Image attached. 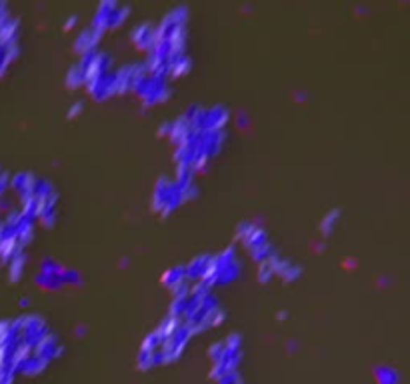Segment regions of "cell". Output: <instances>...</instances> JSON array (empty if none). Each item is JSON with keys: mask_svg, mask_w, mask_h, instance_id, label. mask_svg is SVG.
<instances>
[{"mask_svg": "<svg viewBox=\"0 0 410 384\" xmlns=\"http://www.w3.org/2000/svg\"><path fill=\"white\" fill-rule=\"evenodd\" d=\"M185 200V188H183V185L178 180L160 178L159 185L154 188V211L168 214V212L174 211Z\"/></svg>", "mask_w": 410, "mask_h": 384, "instance_id": "cell-1", "label": "cell"}, {"mask_svg": "<svg viewBox=\"0 0 410 384\" xmlns=\"http://www.w3.org/2000/svg\"><path fill=\"white\" fill-rule=\"evenodd\" d=\"M133 91L143 98L145 105H157L160 100H164L168 96V82L162 74H152V72H146L145 77H140V80L134 84Z\"/></svg>", "mask_w": 410, "mask_h": 384, "instance_id": "cell-2", "label": "cell"}, {"mask_svg": "<svg viewBox=\"0 0 410 384\" xmlns=\"http://www.w3.org/2000/svg\"><path fill=\"white\" fill-rule=\"evenodd\" d=\"M128 11H131L128 6H119L117 2H102V4L98 6V11H96L93 27L100 28V30L119 27L120 22L126 18Z\"/></svg>", "mask_w": 410, "mask_h": 384, "instance_id": "cell-3", "label": "cell"}, {"mask_svg": "<svg viewBox=\"0 0 410 384\" xmlns=\"http://www.w3.org/2000/svg\"><path fill=\"white\" fill-rule=\"evenodd\" d=\"M133 42L138 48L152 51L154 44L159 42V27H154L152 22H143V25H138L133 32Z\"/></svg>", "mask_w": 410, "mask_h": 384, "instance_id": "cell-4", "label": "cell"}, {"mask_svg": "<svg viewBox=\"0 0 410 384\" xmlns=\"http://www.w3.org/2000/svg\"><path fill=\"white\" fill-rule=\"evenodd\" d=\"M100 34H102V30H100V28H96V27L84 28V30L79 34L77 42H74V46H77L82 54L91 53V51L96 48V42H98V39H100Z\"/></svg>", "mask_w": 410, "mask_h": 384, "instance_id": "cell-5", "label": "cell"}, {"mask_svg": "<svg viewBox=\"0 0 410 384\" xmlns=\"http://www.w3.org/2000/svg\"><path fill=\"white\" fill-rule=\"evenodd\" d=\"M272 266H275V272L280 274L284 280H294L300 277V272H303V268L298 265H294L291 260H282V258H278L275 256L272 258Z\"/></svg>", "mask_w": 410, "mask_h": 384, "instance_id": "cell-6", "label": "cell"}, {"mask_svg": "<svg viewBox=\"0 0 410 384\" xmlns=\"http://www.w3.org/2000/svg\"><path fill=\"white\" fill-rule=\"evenodd\" d=\"M164 284L166 286H171V289H176L178 284H183L185 280H188V277H186V266L180 265V266H174V268H168L166 272H164Z\"/></svg>", "mask_w": 410, "mask_h": 384, "instance_id": "cell-7", "label": "cell"}, {"mask_svg": "<svg viewBox=\"0 0 410 384\" xmlns=\"http://www.w3.org/2000/svg\"><path fill=\"white\" fill-rule=\"evenodd\" d=\"M68 86H80V84H86V68L82 67V62L70 67L67 74Z\"/></svg>", "mask_w": 410, "mask_h": 384, "instance_id": "cell-8", "label": "cell"}, {"mask_svg": "<svg viewBox=\"0 0 410 384\" xmlns=\"http://www.w3.org/2000/svg\"><path fill=\"white\" fill-rule=\"evenodd\" d=\"M338 216L340 212L338 211H331L324 218H322V225H320V232L322 234H331L332 230L336 228V223H338Z\"/></svg>", "mask_w": 410, "mask_h": 384, "instance_id": "cell-9", "label": "cell"}, {"mask_svg": "<svg viewBox=\"0 0 410 384\" xmlns=\"http://www.w3.org/2000/svg\"><path fill=\"white\" fill-rule=\"evenodd\" d=\"M277 272H275V266H272V260H266V263H260V268H258V280L260 282H268L272 279Z\"/></svg>", "mask_w": 410, "mask_h": 384, "instance_id": "cell-10", "label": "cell"}, {"mask_svg": "<svg viewBox=\"0 0 410 384\" xmlns=\"http://www.w3.org/2000/svg\"><path fill=\"white\" fill-rule=\"evenodd\" d=\"M218 384H242V380H240V376L237 372H228L225 376H220Z\"/></svg>", "mask_w": 410, "mask_h": 384, "instance_id": "cell-11", "label": "cell"}, {"mask_svg": "<svg viewBox=\"0 0 410 384\" xmlns=\"http://www.w3.org/2000/svg\"><path fill=\"white\" fill-rule=\"evenodd\" d=\"M80 110H82V100H79V102H74V105L70 106V117L80 114Z\"/></svg>", "mask_w": 410, "mask_h": 384, "instance_id": "cell-12", "label": "cell"}, {"mask_svg": "<svg viewBox=\"0 0 410 384\" xmlns=\"http://www.w3.org/2000/svg\"><path fill=\"white\" fill-rule=\"evenodd\" d=\"M74 22H77V16L72 14V16H70V18H68V20H67V25H65V27L70 28V27H72V25H74Z\"/></svg>", "mask_w": 410, "mask_h": 384, "instance_id": "cell-13", "label": "cell"}]
</instances>
